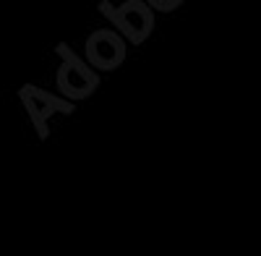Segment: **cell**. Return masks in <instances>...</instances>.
Masks as SVG:
<instances>
[{
  "mask_svg": "<svg viewBox=\"0 0 261 256\" xmlns=\"http://www.w3.org/2000/svg\"><path fill=\"white\" fill-rule=\"evenodd\" d=\"M58 53L63 58V66L58 71V89L71 99H86L99 87V76L65 45H58Z\"/></svg>",
  "mask_w": 261,
  "mask_h": 256,
  "instance_id": "1",
  "label": "cell"
},
{
  "mask_svg": "<svg viewBox=\"0 0 261 256\" xmlns=\"http://www.w3.org/2000/svg\"><path fill=\"white\" fill-rule=\"evenodd\" d=\"M86 58H89V66L97 71H113L118 68L123 58H125V45L123 39L110 32V29H102L94 32L89 39H86Z\"/></svg>",
  "mask_w": 261,
  "mask_h": 256,
  "instance_id": "4",
  "label": "cell"
},
{
  "mask_svg": "<svg viewBox=\"0 0 261 256\" xmlns=\"http://www.w3.org/2000/svg\"><path fill=\"white\" fill-rule=\"evenodd\" d=\"M21 102H24V108L37 128L39 139H47V120L53 115H71L73 113V102H65L60 97H53L50 92L39 89V87H32V84H27V87H21Z\"/></svg>",
  "mask_w": 261,
  "mask_h": 256,
  "instance_id": "3",
  "label": "cell"
},
{
  "mask_svg": "<svg viewBox=\"0 0 261 256\" xmlns=\"http://www.w3.org/2000/svg\"><path fill=\"white\" fill-rule=\"evenodd\" d=\"M102 13L113 21V24L130 39V42H144L151 34V27H154V16H151V8L144 3V0H128V3L110 8L107 3H102Z\"/></svg>",
  "mask_w": 261,
  "mask_h": 256,
  "instance_id": "2",
  "label": "cell"
}]
</instances>
